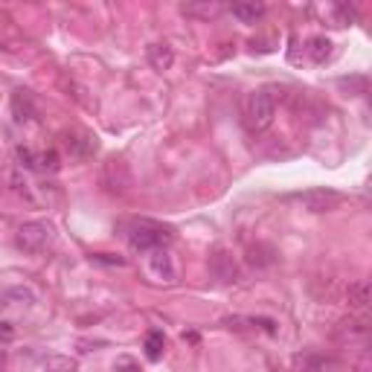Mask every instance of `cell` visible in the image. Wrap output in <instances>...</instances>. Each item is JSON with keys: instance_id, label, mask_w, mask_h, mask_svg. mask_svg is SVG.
<instances>
[{"instance_id": "1", "label": "cell", "mask_w": 372, "mask_h": 372, "mask_svg": "<svg viewBox=\"0 0 372 372\" xmlns=\"http://www.w3.org/2000/svg\"><path fill=\"white\" fill-rule=\"evenodd\" d=\"M125 242L134 253L166 250L175 242V230L152 218H131V221H125Z\"/></svg>"}, {"instance_id": "2", "label": "cell", "mask_w": 372, "mask_h": 372, "mask_svg": "<svg viewBox=\"0 0 372 372\" xmlns=\"http://www.w3.org/2000/svg\"><path fill=\"white\" fill-rule=\"evenodd\" d=\"M274 117H277V102L271 96L268 88H256L247 93L244 99V125L250 134H262L274 125Z\"/></svg>"}, {"instance_id": "3", "label": "cell", "mask_w": 372, "mask_h": 372, "mask_svg": "<svg viewBox=\"0 0 372 372\" xmlns=\"http://www.w3.org/2000/svg\"><path fill=\"white\" fill-rule=\"evenodd\" d=\"M53 239H56V227L50 221H26L15 233V244L24 253H41L53 244Z\"/></svg>"}, {"instance_id": "4", "label": "cell", "mask_w": 372, "mask_h": 372, "mask_svg": "<svg viewBox=\"0 0 372 372\" xmlns=\"http://www.w3.org/2000/svg\"><path fill=\"white\" fill-rule=\"evenodd\" d=\"M291 201H296L309 212H329V210L343 204V195L334 192V190H326V186H317V190H306V192L291 195Z\"/></svg>"}, {"instance_id": "5", "label": "cell", "mask_w": 372, "mask_h": 372, "mask_svg": "<svg viewBox=\"0 0 372 372\" xmlns=\"http://www.w3.org/2000/svg\"><path fill=\"white\" fill-rule=\"evenodd\" d=\"M102 183L108 186V192H125L128 186H131V172H128L125 160L110 157V160L102 166Z\"/></svg>"}, {"instance_id": "6", "label": "cell", "mask_w": 372, "mask_h": 372, "mask_svg": "<svg viewBox=\"0 0 372 372\" xmlns=\"http://www.w3.org/2000/svg\"><path fill=\"white\" fill-rule=\"evenodd\" d=\"M148 274L157 277L160 282H175V268L169 250H152L148 253Z\"/></svg>"}, {"instance_id": "7", "label": "cell", "mask_w": 372, "mask_h": 372, "mask_svg": "<svg viewBox=\"0 0 372 372\" xmlns=\"http://www.w3.org/2000/svg\"><path fill=\"white\" fill-rule=\"evenodd\" d=\"M210 271L215 274L218 282H236V265H233V259H230L224 250H218V253L212 256Z\"/></svg>"}, {"instance_id": "8", "label": "cell", "mask_w": 372, "mask_h": 372, "mask_svg": "<svg viewBox=\"0 0 372 372\" xmlns=\"http://www.w3.org/2000/svg\"><path fill=\"white\" fill-rule=\"evenodd\" d=\"M233 18H239L242 24H256L259 18L265 15V4H256V0H242V4H233L230 6Z\"/></svg>"}, {"instance_id": "9", "label": "cell", "mask_w": 372, "mask_h": 372, "mask_svg": "<svg viewBox=\"0 0 372 372\" xmlns=\"http://www.w3.org/2000/svg\"><path fill=\"white\" fill-rule=\"evenodd\" d=\"M145 56H148V64H152L155 70H172V64H175V53H172V47L169 44H152L145 50Z\"/></svg>"}, {"instance_id": "10", "label": "cell", "mask_w": 372, "mask_h": 372, "mask_svg": "<svg viewBox=\"0 0 372 372\" xmlns=\"http://www.w3.org/2000/svg\"><path fill=\"white\" fill-rule=\"evenodd\" d=\"M346 300H349V309L366 311V306H369V282H366V279L352 282L349 291H346Z\"/></svg>"}, {"instance_id": "11", "label": "cell", "mask_w": 372, "mask_h": 372, "mask_svg": "<svg viewBox=\"0 0 372 372\" xmlns=\"http://www.w3.org/2000/svg\"><path fill=\"white\" fill-rule=\"evenodd\" d=\"M12 114H15V120H18V123H29V120L35 117L32 96H29L26 91H18V93L12 96Z\"/></svg>"}, {"instance_id": "12", "label": "cell", "mask_w": 372, "mask_h": 372, "mask_svg": "<svg viewBox=\"0 0 372 372\" xmlns=\"http://www.w3.org/2000/svg\"><path fill=\"white\" fill-rule=\"evenodd\" d=\"M67 148L76 157H88V155H93L96 152V137H91V134H82V137H67Z\"/></svg>"}, {"instance_id": "13", "label": "cell", "mask_w": 372, "mask_h": 372, "mask_svg": "<svg viewBox=\"0 0 372 372\" xmlns=\"http://www.w3.org/2000/svg\"><path fill=\"white\" fill-rule=\"evenodd\" d=\"M309 56L314 64H326L331 58V41L323 38V35H314V38L309 41Z\"/></svg>"}, {"instance_id": "14", "label": "cell", "mask_w": 372, "mask_h": 372, "mask_svg": "<svg viewBox=\"0 0 372 372\" xmlns=\"http://www.w3.org/2000/svg\"><path fill=\"white\" fill-rule=\"evenodd\" d=\"M163 346H166L163 331L152 329V331L145 334V358H148V361H160V355H163Z\"/></svg>"}, {"instance_id": "15", "label": "cell", "mask_w": 372, "mask_h": 372, "mask_svg": "<svg viewBox=\"0 0 372 372\" xmlns=\"http://www.w3.org/2000/svg\"><path fill=\"white\" fill-rule=\"evenodd\" d=\"M76 361L67 358V355H50L47 358V372H76Z\"/></svg>"}, {"instance_id": "16", "label": "cell", "mask_w": 372, "mask_h": 372, "mask_svg": "<svg viewBox=\"0 0 372 372\" xmlns=\"http://www.w3.org/2000/svg\"><path fill=\"white\" fill-rule=\"evenodd\" d=\"M180 12H183V15H201V18H215V15L221 12V6H218V4H204V6H195V4H183V6H180Z\"/></svg>"}, {"instance_id": "17", "label": "cell", "mask_w": 372, "mask_h": 372, "mask_svg": "<svg viewBox=\"0 0 372 372\" xmlns=\"http://www.w3.org/2000/svg\"><path fill=\"white\" fill-rule=\"evenodd\" d=\"M91 262H96V265H110V268H125V259H123V256H114V253H93Z\"/></svg>"}, {"instance_id": "18", "label": "cell", "mask_w": 372, "mask_h": 372, "mask_svg": "<svg viewBox=\"0 0 372 372\" xmlns=\"http://www.w3.org/2000/svg\"><path fill=\"white\" fill-rule=\"evenodd\" d=\"M15 160L24 166V169H38V157H35L29 148H24V145H18L15 148Z\"/></svg>"}, {"instance_id": "19", "label": "cell", "mask_w": 372, "mask_h": 372, "mask_svg": "<svg viewBox=\"0 0 372 372\" xmlns=\"http://www.w3.org/2000/svg\"><path fill=\"white\" fill-rule=\"evenodd\" d=\"M58 155L53 152V148H50V152H44V155H38V169L41 172H58Z\"/></svg>"}, {"instance_id": "20", "label": "cell", "mask_w": 372, "mask_h": 372, "mask_svg": "<svg viewBox=\"0 0 372 372\" xmlns=\"http://www.w3.org/2000/svg\"><path fill=\"white\" fill-rule=\"evenodd\" d=\"M117 369H123V372H140L131 358H120V361H117Z\"/></svg>"}, {"instance_id": "21", "label": "cell", "mask_w": 372, "mask_h": 372, "mask_svg": "<svg viewBox=\"0 0 372 372\" xmlns=\"http://www.w3.org/2000/svg\"><path fill=\"white\" fill-rule=\"evenodd\" d=\"M0 338H4V341H12V338H15V331L9 329V323H0Z\"/></svg>"}, {"instance_id": "22", "label": "cell", "mask_w": 372, "mask_h": 372, "mask_svg": "<svg viewBox=\"0 0 372 372\" xmlns=\"http://www.w3.org/2000/svg\"><path fill=\"white\" fill-rule=\"evenodd\" d=\"M4 369H6V355L0 352V372H4Z\"/></svg>"}]
</instances>
